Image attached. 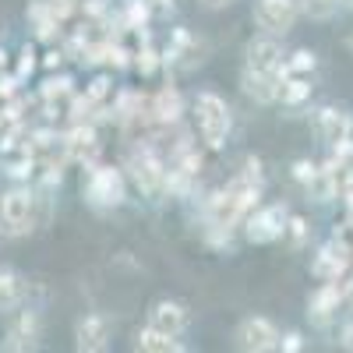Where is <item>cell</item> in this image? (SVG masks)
<instances>
[{
	"mask_svg": "<svg viewBox=\"0 0 353 353\" xmlns=\"http://www.w3.org/2000/svg\"><path fill=\"white\" fill-rule=\"evenodd\" d=\"M191 124H194V138L205 145L209 156L226 152L233 134V110L216 88H198L191 96Z\"/></svg>",
	"mask_w": 353,
	"mask_h": 353,
	"instance_id": "obj_1",
	"label": "cell"
},
{
	"mask_svg": "<svg viewBox=\"0 0 353 353\" xmlns=\"http://www.w3.org/2000/svg\"><path fill=\"white\" fill-rule=\"evenodd\" d=\"M128 184L145 201H166V156L156 149V138H131L124 156Z\"/></svg>",
	"mask_w": 353,
	"mask_h": 353,
	"instance_id": "obj_2",
	"label": "cell"
},
{
	"mask_svg": "<svg viewBox=\"0 0 353 353\" xmlns=\"http://www.w3.org/2000/svg\"><path fill=\"white\" fill-rule=\"evenodd\" d=\"M43 223V191L36 184H11L8 191H0V237L21 241L28 233H36Z\"/></svg>",
	"mask_w": 353,
	"mask_h": 353,
	"instance_id": "obj_3",
	"label": "cell"
},
{
	"mask_svg": "<svg viewBox=\"0 0 353 353\" xmlns=\"http://www.w3.org/2000/svg\"><path fill=\"white\" fill-rule=\"evenodd\" d=\"M128 173L124 166H113V163H92L85 166V181H81V198L92 212H117L128 205Z\"/></svg>",
	"mask_w": 353,
	"mask_h": 353,
	"instance_id": "obj_4",
	"label": "cell"
},
{
	"mask_svg": "<svg viewBox=\"0 0 353 353\" xmlns=\"http://www.w3.org/2000/svg\"><path fill=\"white\" fill-rule=\"evenodd\" d=\"M286 216H290V205L286 201H269V205H254L248 212V219L241 223V233L244 241L254 244V248H265V244H279L283 241V230H286Z\"/></svg>",
	"mask_w": 353,
	"mask_h": 353,
	"instance_id": "obj_5",
	"label": "cell"
},
{
	"mask_svg": "<svg viewBox=\"0 0 353 353\" xmlns=\"http://www.w3.org/2000/svg\"><path fill=\"white\" fill-rule=\"evenodd\" d=\"M251 21H254L258 32L286 39L293 32V25L301 21V0H254Z\"/></svg>",
	"mask_w": 353,
	"mask_h": 353,
	"instance_id": "obj_6",
	"label": "cell"
},
{
	"mask_svg": "<svg viewBox=\"0 0 353 353\" xmlns=\"http://www.w3.org/2000/svg\"><path fill=\"white\" fill-rule=\"evenodd\" d=\"M39 339H43V314L32 304H21L18 311H11L0 346L8 353H28V350H39Z\"/></svg>",
	"mask_w": 353,
	"mask_h": 353,
	"instance_id": "obj_7",
	"label": "cell"
},
{
	"mask_svg": "<svg viewBox=\"0 0 353 353\" xmlns=\"http://www.w3.org/2000/svg\"><path fill=\"white\" fill-rule=\"evenodd\" d=\"M279 325L272 318L265 314H248L237 321V329H233V346L244 350V353H272L279 350Z\"/></svg>",
	"mask_w": 353,
	"mask_h": 353,
	"instance_id": "obj_8",
	"label": "cell"
},
{
	"mask_svg": "<svg viewBox=\"0 0 353 353\" xmlns=\"http://www.w3.org/2000/svg\"><path fill=\"white\" fill-rule=\"evenodd\" d=\"M149 106H152V121L159 131H176L184 124V113H188V103H184V92L176 88L173 78H166L156 92L149 96Z\"/></svg>",
	"mask_w": 353,
	"mask_h": 353,
	"instance_id": "obj_9",
	"label": "cell"
},
{
	"mask_svg": "<svg viewBox=\"0 0 353 353\" xmlns=\"http://www.w3.org/2000/svg\"><path fill=\"white\" fill-rule=\"evenodd\" d=\"M346 304V293L336 279H321L311 293H307V318H311V325L318 329H332V321L339 318Z\"/></svg>",
	"mask_w": 353,
	"mask_h": 353,
	"instance_id": "obj_10",
	"label": "cell"
},
{
	"mask_svg": "<svg viewBox=\"0 0 353 353\" xmlns=\"http://www.w3.org/2000/svg\"><path fill=\"white\" fill-rule=\"evenodd\" d=\"M311 131H314V138L325 145V149H332L336 141L353 138V113L346 106L325 103V106L311 110Z\"/></svg>",
	"mask_w": 353,
	"mask_h": 353,
	"instance_id": "obj_11",
	"label": "cell"
},
{
	"mask_svg": "<svg viewBox=\"0 0 353 353\" xmlns=\"http://www.w3.org/2000/svg\"><path fill=\"white\" fill-rule=\"evenodd\" d=\"M64 149L68 159L78 166H92L103 156V138H99V124L96 121H85V124H71L64 131Z\"/></svg>",
	"mask_w": 353,
	"mask_h": 353,
	"instance_id": "obj_12",
	"label": "cell"
},
{
	"mask_svg": "<svg viewBox=\"0 0 353 353\" xmlns=\"http://www.w3.org/2000/svg\"><path fill=\"white\" fill-rule=\"evenodd\" d=\"M145 321L156 325V329H163L166 336H188L194 314H191V307L184 301H176V297H156L149 304V318Z\"/></svg>",
	"mask_w": 353,
	"mask_h": 353,
	"instance_id": "obj_13",
	"label": "cell"
},
{
	"mask_svg": "<svg viewBox=\"0 0 353 353\" xmlns=\"http://www.w3.org/2000/svg\"><path fill=\"white\" fill-rule=\"evenodd\" d=\"M113 339V321L103 311H88L74 321V350L78 353H103Z\"/></svg>",
	"mask_w": 353,
	"mask_h": 353,
	"instance_id": "obj_14",
	"label": "cell"
},
{
	"mask_svg": "<svg viewBox=\"0 0 353 353\" xmlns=\"http://www.w3.org/2000/svg\"><path fill=\"white\" fill-rule=\"evenodd\" d=\"M286 61V46L279 36H269V32H258L244 43V68H254V71H276L279 64Z\"/></svg>",
	"mask_w": 353,
	"mask_h": 353,
	"instance_id": "obj_15",
	"label": "cell"
},
{
	"mask_svg": "<svg viewBox=\"0 0 353 353\" xmlns=\"http://www.w3.org/2000/svg\"><path fill=\"white\" fill-rule=\"evenodd\" d=\"M279 74L276 71H254V68H241V92L254 103V106H279Z\"/></svg>",
	"mask_w": 353,
	"mask_h": 353,
	"instance_id": "obj_16",
	"label": "cell"
},
{
	"mask_svg": "<svg viewBox=\"0 0 353 353\" xmlns=\"http://www.w3.org/2000/svg\"><path fill=\"white\" fill-rule=\"evenodd\" d=\"M350 265H353V251L343 248L336 237H329L325 244L314 251V258H311V276H314L318 283H321V279H339Z\"/></svg>",
	"mask_w": 353,
	"mask_h": 353,
	"instance_id": "obj_17",
	"label": "cell"
},
{
	"mask_svg": "<svg viewBox=\"0 0 353 353\" xmlns=\"http://www.w3.org/2000/svg\"><path fill=\"white\" fill-rule=\"evenodd\" d=\"M25 21H28V28L36 32V39L39 43H61V36L68 32V25L53 14V8H50V0H28V8H25Z\"/></svg>",
	"mask_w": 353,
	"mask_h": 353,
	"instance_id": "obj_18",
	"label": "cell"
},
{
	"mask_svg": "<svg viewBox=\"0 0 353 353\" xmlns=\"http://www.w3.org/2000/svg\"><path fill=\"white\" fill-rule=\"evenodd\" d=\"M28 293H32L28 276L18 272L14 265H0V314H11L21 304H28Z\"/></svg>",
	"mask_w": 353,
	"mask_h": 353,
	"instance_id": "obj_19",
	"label": "cell"
},
{
	"mask_svg": "<svg viewBox=\"0 0 353 353\" xmlns=\"http://www.w3.org/2000/svg\"><path fill=\"white\" fill-rule=\"evenodd\" d=\"M138 353H184L188 350V343H181V336H166L163 329H156V325H145L134 332V343H131Z\"/></svg>",
	"mask_w": 353,
	"mask_h": 353,
	"instance_id": "obj_20",
	"label": "cell"
},
{
	"mask_svg": "<svg viewBox=\"0 0 353 353\" xmlns=\"http://www.w3.org/2000/svg\"><path fill=\"white\" fill-rule=\"evenodd\" d=\"M134 74H141L145 81L163 74V46L152 43V32H138V46H134Z\"/></svg>",
	"mask_w": 353,
	"mask_h": 353,
	"instance_id": "obj_21",
	"label": "cell"
},
{
	"mask_svg": "<svg viewBox=\"0 0 353 353\" xmlns=\"http://www.w3.org/2000/svg\"><path fill=\"white\" fill-rule=\"evenodd\" d=\"M314 244V226L304 212H290L286 216V230H283V248L290 254H304Z\"/></svg>",
	"mask_w": 353,
	"mask_h": 353,
	"instance_id": "obj_22",
	"label": "cell"
},
{
	"mask_svg": "<svg viewBox=\"0 0 353 353\" xmlns=\"http://www.w3.org/2000/svg\"><path fill=\"white\" fill-rule=\"evenodd\" d=\"M117 18H121L124 25V32L138 36V32H149L152 28V8H149V0H121V8H117Z\"/></svg>",
	"mask_w": 353,
	"mask_h": 353,
	"instance_id": "obj_23",
	"label": "cell"
},
{
	"mask_svg": "<svg viewBox=\"0 0 353 353\" xmlns=\"http://www.w3.org/2000/svg\"><path fill=\"white\" fill-rule=\"evenodd\" d=\"M0 173H4L11 184H32L36 173H39V159L28 149H18V152H11L4 163H0Z\"/></svg>",
	"mask_w": 353,
	"mask_h": 353,
	"instance_id": "obj_24",
	"label": "cell"
},
{
	"mask_svg": "<svg viewBox=\"0 0 353 353\" xmlns=\"http://www.w3.org/2000/svg\"><path fill=\"white\" fill-rule=\"evenodd\" d=\"M74 92H78L74 74H68L64 68L61 71H46V78L39 85V103H68Z\"/></svg>",
	"mask_w": 353,
	"mask_h": 353,
	"instance_id": "obj_25",
	"label": "cell"
},
{
	"mask_svg": "<svg viewBox=\"0 0 353 353\" xmlns=\"http://www.w3.org/2000/svg\"><path fill=\"white\" fill-rule=\"evenodd\" d=\"M311 96H314L311 74H290V78L283 81V88H279V106H286V110H304V106L311 103Z\"/></svg>",
	"mask_w": 353,
	"mask_h": 353,
	"instance_id": "obj_26",
	"label": "cell"
},
{
	"mask_svg": "<svg viewBox=\"0 0 353 353\" xmlns=\"http://www.w3.org/2000/svg\"><path fill=\"white\" fill-rule=\"evenodd\" d=\"M113 92H117V81H113V71L110 68H103L99 74H92V78H88V85H85V96L92 99L96 106H106L113 99Z\"/></svg>",
	"mask_w": 353,
	"mask_h": 353,
	"instance_id": "obj_27",
	"label": "cell"
},
{
	"mask_svg": "<svg viewBox=\"0 0 353 353\" xmlns=\"http://www.w3.org/2000/svg\"><path fill=\"white\" fill-rule=\"evenodd\" d=\"M286 68H290V74H314L318 71V50H311V46L286 50Z\"/></svg>",
	"mask_w": 353,
	"mask_h": 353,
	"instance_id": "obj_28",
	"label": "cell"
},
{
	"mask_svg": "<svg viewBox=\"0 0 353 353\" xmlns=\"http://www.w3.org/2000/svg\"><path fill=\"white\" fill-rule=\"evenodd\" d=\"M318 170H321V163H314L311 156H301V159H293V163H290V181L307 194V188L318 181Z\"/></svg>",
	"mask_w": 353,
	"mask_h": 353,
	"instance_id": "obj_29",
	"label": "cell"
},
{
	"mask_svg": "<svg viewBox=\"0 0 353 353\" xmlns=\"http://www.w3.org/2000/svg\"><path fill=\"white\" fill-rule=\"evenodd\" d=\"M343 11V0H301V14L311 21H332Z\"/></svg>",
	"mask_w": 353,
	"mask_h": 353,
	"instance_id": "obj_30",
	"label": "cell"
},
{
	"mask_svg": "<svg viewBox=\"0 0 353 353\" xmlns=\"http://www.w3.org/2000/svg\"><path fill=\"white\" fill-rule=\"evenodd\" d=\"M39 71V50H36V43H25L21 50H18V57H14V74L21 78V81H28Z\"/></svg>",
	"mask_w": 353,
	"mask_h": 353,
	"instance_id": "obj_31",
	"label": "cell"
},
{
	"mask_svg": "<svg viewBox=\"0 0 353 353\" xmlns=\"http://www.w3.org/2000/svg\"><path fill=\"white\" fill-rule=\"evenodd\" d=\"M304 346H307V339H304L301 329H286V332L279 336V353H301Z\"/></svg>",
	"mask_w": 353,
	"mask_h": 353,
	"instance_id": "obj_32",
	"label": "cell"
},
{
	"mask_svg": "<svg viewBox=\"0 0 353 353\" xmlns=\"http://www.w3.org/2000/svg\"><path fill=\"white\" fill-rule=\"evenodd\" d=\"M64 61H68V57H64L61 43H53V46L39 57V68H43V71H61V68H64Z\"/></svg>",
	"mask_w": 353,
	"mask_h": 353,
	"instance_id": "obj_33",
	"label": "cell"
},
{
	"mask_svg": "<svg viewBox=\"0 0 353 353\" xmlns=\"http://www.w3.org/2000/svg\"><path fill=\"white\" fill-rule=\"evenodd\" d=\"M149 8H152V18H173L176 14V0H149Z\"/></svg>",
	"mask_w": 353,
	"mask_h": 353,
	"instance_id": "obj_34",
	"label": "cell"
},
{
	"mask_svg": "<svg viewBox=\"0 0 353 353\" xmlns=\"http://www.w3.org/2000/svg\"><path fill=\"white\" fill-rule=\"evenodd\" d=\"M339 346L346 353H353V318H346L343 325H339Z\"/></svg>",
	"mask_w": 353,
	"mask_h": 353,
	"instance_id": "obj_35",
	"label": "cell"
},
{
	"mask_svg": "<svg viewBox=\"0 0 353 353\" xmlns=\"http://www.w3.org/2000/svg\"><path fill=\"white\" fill-rule=\"evenodd\" d=\"M233 4H237V0H198V8H205V11H226Z\"/></svg>",
	"mask_w": 353,
	"mask_h": 353,
	"instance_id": "obj_36",
	"label": "cell"
},
{
	"mask_svg": "<svg viewBox=\"0 0 353 353\" xmlns=\"http://www.w3.org/2000/svg\"><path fill=\"white\" fill-rule=\"evenodd\" d=\"M346 50H350V53H353V32H350V36H346Z\"/></svg>",
	"mask_w": 353,
	"mask_h": 353,
	"instance_id": "obj_37",
	"label": "cell"
}]
</instances>
